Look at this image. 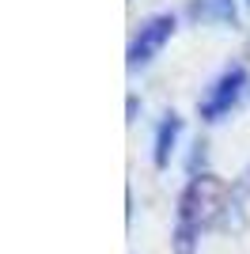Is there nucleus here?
I'll return each instance as SVG.
<instances>
[{
    "label": "nucleus",
    "instance_id": "nucleus-1",
    "mask_svg": "<svg viewBox=\"0 0 250 254\" xmlns=\"http://www.w3.org/2000/svg\"><path fill=\"white\" fill-rule=\"evenodd\" d=\"M171 31H175V19H171V15H156V19H148L144 27H140V34H136L133 50H129V61H133V64L152 61V57L163 50V42L171 38Z\"/></svg>",
    "mask_w": 250,
    "mask_h": 254
},
{
    "label": "nucleus",
    "instance_id": "nucleus-2",
    "mask_svg": "<svg viewBox=\"0 0 250 254\" xmlns=\"http://www.w3.org/2000/svg\"><path fill=\"white\" fill-rule=\"evenodd\" d=\"M239 84H243V72H231L228 80H224V84H220L216 99H212V103H208V114H220V110H224V106H228L231 99L239 95Z\"/></svg>",
    "mask_w": 250,
    "mask_h": 254
}]
</instances>
